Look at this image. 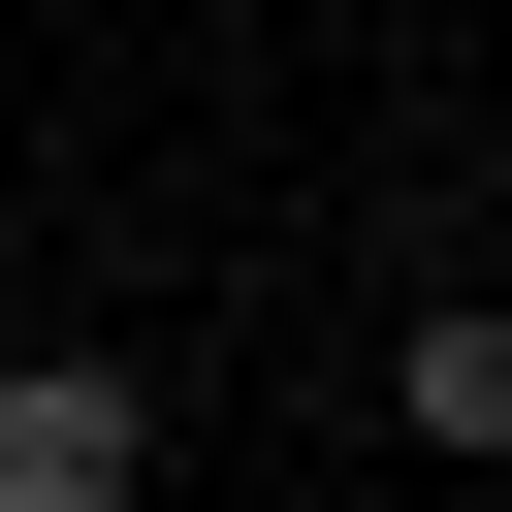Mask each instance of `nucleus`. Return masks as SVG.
Listing matches in <instances>:
<instances>
[{
    "label": "nucleus",
    "instance_id": "nucleus-1",
    "mask_svg": "<svg viewBox=\"0 0 512 512\" xmlns=\"http://www.w3.org/2000/svg\"><path fill=\"white\" fill-rule=\"evenodd\" d=\"M160 480V384L128 352H0V512H128Z\"/></svg>",
    "mask_w": 512,
    "mask_h": 512
},
{
    "label": "nucleus",
    "instance_id": "nucleus-2",
    "mask_svg": "<svg viewBox=\"0 0 512 512\" xmlns=\"http://www.w3.org/2000/svg\"><path fill=\"white\" fill-rule=\"evenodd\" d=\"M384 416H416V448H512V320H480V288H448V320H384Z\"/></svg>",
    "mask_w": 512,
    "mask_h": 512
}]
</instances>
